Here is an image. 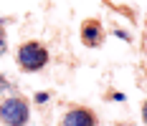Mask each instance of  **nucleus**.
I'll return each mask as SVG.
<instances>
[{"mask_svg": "<svg viewBox=\"0 0 147 126\" xmlns=\"http://www.w3.org/2000/svg\"><path fill=\"white\" fill-rule=\"evenodd\" d=\"M81 43L86 48H96L104 43V25L99 20H86L81 25Z\"/></svg>", "mask_w": 147, "mask_h": 126, "instance_id": "4", "label": "nucleus"}, {"mask_svg": "<svg viewBox=\"0 0 147 126\" xmlns=\"http://www.w3.org/2000/svg\"><path fill=\"white\" fill-rule=\"evenodd\" d=\"M5 51H8V41H5V33L0 30V56H3Z\"/></svg>", "mask_w": 147, "mask_h": 126, "instance_id": "5", "label": "nucleus"}, {"mask_svg": "<svg viewBox=\"0 0 147 126\" xmlns=\"http://www.w3.org/2000/svg\"><path fill=\"white\" fill-rule=\"evenodd\" d=\"M142 121H145V126H147V101L142 103Z\"/></svg>", "mask_w": 147, "mask_h": 126, "instance_id": "7", "label": "nucleus"}, {"mask_svg": "<svg viewBox=\"0 0 147 126\" xmlns=\"http://www.w3.org/2000/svg\"><path fill=\"white\" fill-rule=\"evenodd\" d=\"M61 126H96V113L86 106H74L66 111Z\"/></svg>", "mask_w": 147, "mask_h": 126, "instance_id": "3", "label": "nucleus"}, {"mask_svg": "<svg viewBox=\"0 0 147 126\" xmlns=\"http://www.w3.org/2000/svg\"><path fill=\"white\" fill-rule=\"evenodd\" d=\"M30 119V106L23 96H8L0 101V121L5 126H26Z\"/></svg>", "mask_w": 147, "mask_h": 126, "instance_id": "2", "label": "nucleus"}, {"mask_svg": "<svg viewBox=\"0 0 147 126\" xmlns=\"http://www.w3.org/2000/svg\"><path fill=\"white\" fill-rule=\"evenodd\" d=\"M0 88H3V91L8 88V81H5V76H0Z\"/></svg>", "mask_w": 147, "mask_h": 126, "instance_id": "8", "label": "nucleus"}, {"mask_svg": "<svg viewBox=\"0 0 147 126\" xmlns=\"http://www.w3.org/2000/svg\"><path fill=\"white\" fill-rule=\"evenodd\" d=\"M15 61H18V68L20 71L36 73V71L46 68V63H48V51H46V45H41V43L28 41V43H23V45L18 48Z\"/></svg>", "mask_w": 147, "mask_h": 126, "instance_id": "1", "label": "nucleus"}, {"mask_svg": "<svg viewBox=\"0 0 147 126\" xmlns=\"http://www.w3.org/2000/svg\"><path fill=\"white\" fill-rule=\"evenodd\" d=\"M48 98H51V96H48V93H46V91H43V93H41V91H38V93H36V103H46V101H48Z\"/></svg>", "mask_w": 147, "mask_h": 126, "instance_id": "6", "label": "nucleus"}]
</instances>
